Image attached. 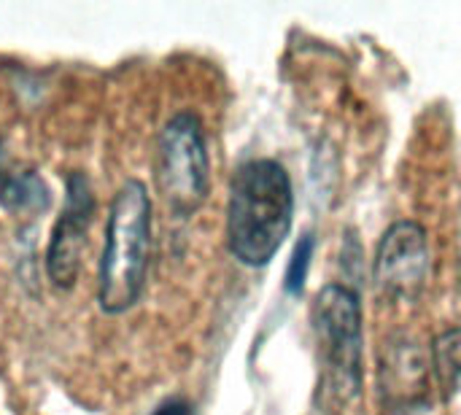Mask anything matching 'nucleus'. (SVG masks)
<instances>
[{
	"label": "nucleus",
	"instance_id": "1",
	"mask_svg": "<svg viewBox=\"0 0 461 415\" xmlns=\"http://www.w3.org/2000/svg\"><path fill=\"white\" fill-rule=\"evenodd\" d=\"M294 192L276 159H251L238 167L227 205V246L246 267H265L292 230Z\"/></svg>",
	"mask_w": 461,
	"mask_h": 415
},
{
	"label": "nucleus",
	"instance_id": "2",
	"mask_svg": "<svg viewBox=\"0 0 461 415\" xmlns=\"http://www.w3.org/2000/svg\"><path fill=\"white\" fill-rule=\"evenodd\" d=\"M151 257V197L143 181H124L108 208L97 265V302L108 316L130 311L146 286Z\"/></svg>",
	"mask_w": 461,
	"mask_h": 415
},
{
	"label": "nucleus",
	"instance_id": "3",
	"mask_svg": "<svg viewBox=\"0 0 461 415\" xmlns=\"http://www.w3.org/2000/svg\"><path fill=\"white\" fill-rule=\"evenodd\" d=\"M313 329L321 359L324 392L335 400L362 394V305L359 294L343 284H327L313 305Z\"/></svg>",
	"mask_w": 461,
	"mask_h": 415
},
{
	"label": "nucleus",
	"instance_id": "4",
	"mask_svg": "<svg viewBox=\"0 0 461 415\" xmlns=\"http://www.w3.org/2000/svg\"><path fill=\"white\" fill-rule=\"evenodd\" d=\"M157 189L176 219L194 216L211 186V165L203 122L192 111L170 116L157 138Z\"/></svg>",
	"mask_w": 461,
	"mask_h": 415
},
{
	"label": "nucleus",
	"instance_id": "5",
	"mask_svg": "<svg viewBox=\"0 0 461 415\" xmlns=\"http://www.w3.org/2000/svg\"><path fill=\"white\" fill-rule=\"evenodd\" d=\"M432 356L411 338H392L381 351L378 397L386 415H416L432 400Z\"/></svg>",
	"mask_w": 461,
	"mask_h": 415
},
{
	"label": "nucleus",
	"instance_id": "6",
	"mask_svg": "<svg viewBox=\"0 0 461 415\" xmlns=\"http://www.w3.org/2000/svg\"><path fill=\"white\" fill-rule=\"evenodd\" d=\"M429 275L427 232L416 221L392 224L375 254V284L392 302H411L421 294Z\"/></svg>",
	"mask_w": 461,
	"mask_h": 415
},
{
	"label": "nucleus",
	"instance_id": "7",
	"mask_svg": "<svg viewBox=\"0 0 461 415\" xmlns=\"http://www.w3.org/2000/svg\"><path fill=\"white\" fill-rule=\"evenodd\" d=\"M95 213V197L84 173H70L65 181V205L51 230L46 248V273L57 289H70L78 278L81 251L86 243L89 219Z\"/></svg>",
	"mask_w": 461,
	"mask_h": 415
},
{
	"label": "nucleus",
	"instance_id": "8",
	"mask_svg": "<svg viewBox=\"0 0 461 415\" xmlns=\"http://www.w3.org/2000/svg\"><path fill=\"white\" fill-rule=\"evenodd\" d=\"M49 203H51L49 186L38 173L24 170V173L0 176V205L5 211L35 213V211H46Z\"/></svg>",
	"mask_w": 461,
	"mask_h": 415
},
{
	"label": "nucleus",
	"instance_id": "9",
	"mask_svg": "<svg viewBox=\"0 0 461 415\" xmlns=\"http://www.w3.org/2000/svg\"><path fill=\"white\" fill-rule=\"evenodd\" d=\"M432 367L438 378V389L451 400L461 392V329H451L435 340Z\"/></svg>",
	"mask_w": 461,
	"mask_h": 415
},
{
	"label": "nucleus",
	"instance_id": "10",
	"mask_svg": "<svg viewBox=\"0 0 461 415\" xmlns=\"http://www.w3.org/2000/svg\"><path fill=\"white\" fill-rule=\"evenodd\" d=\"M311 259H313V238L303 235L292 251V259L286 265V292L300 294L305 289L308 273H311Z\"/></svg>",
	"mask_w": 461,
	"mask_h": 415
},
{
	"label": "nucleus",
	"instance_id": "11",
	"mask_svg": "<svg viewBox=\"0 0 461 415\" xmlns=\"http://www.w3.org/2000/svg\"><path fill=\"white\" fill-rule=\"evenodd\" d=\"M151 415H194V408L186 402V400H167V402H162L157 410Z\"/></svg>",
	"mask_w": 461,
	"mask_h": 415
}]
</instances>
